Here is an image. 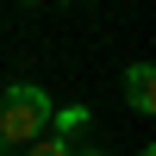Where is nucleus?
<instances>
[{"instance_id": "obj_1", "label": "nucleus", "mask_w": 156, "mask_h": 156, "mask_svg": "<svg viewBox=\"0 0 156 156\" xmlns=\"http://www.w3.org/2000/svg\"><path fill=\"white\" fill-rule=\"evenodd\" d=\"M50 112H56V100L37 81H12L0 94V144H37L50 131Z\"/></svg>"}, {"instance_id": "obj_2", "label": "nucleus", "mask_w": 156, "mask_h": 156, "mask_svg": "<svg viewBox=\"0 0 156 156\" xmlns=\"http://www.w3.org/2000/svg\"><path fill=\"white\" fill-rule=\"evenodd\" d=\"M125 106L131 112H156V69L150 62H131L125 69Z\"/></svg>"}, {"instance_id": "obj_3", "label": "nucleus", "mask_w": 156, "mask_h": 156, "mask_svg": "<svg viewBox=\"0 0 156 156\" xmlns=\"http://www.w3.org/2000/svg\"><path fill=\"white\" fill-rule=\"evenodd\" d=\"M50 125H56V137L69 144V137H81L87 125H94V112H87V106H56V112H50Z\"/></svg>"}, {"instance_id": "obj_4", "label": "nucleus", "mask_w": 156, "mask_h": 156, "mask_svg": "<svg viewBox=\"0 0 156 156\" xmlns=\"http://www.w3.org/2000/svg\"><path fill=\"white\" fill-rule=\"evenodd\" d=\"M25 156H75V144H62V137H37V144H25Z\"/></svg>"}, {"instance_id": "obj_5", "label": "nucleus", "mask_w": 156, "mask_h": 156, "mask_svg": "<svg viewBox=\"0 0 156 156\" xmlns=\"http://www.w3.org/2000/svg\"><path fill=\"white\" fill-rule=\"evenodd\" d=\"M137 156H156V150H137Z\"/></svg>"}]
</instances>
